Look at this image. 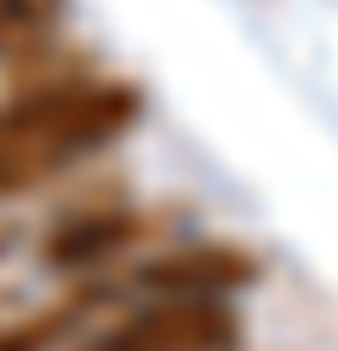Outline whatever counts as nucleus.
<instances>
[{
  "label": "nucleus",
  "instance_id": "obj_4",
  "mask_svg": "<svg viewBox=\"0 0 338 351\" xmlns=\"http://www.w3.org/2000/svg\"><path fill=\"white\" fill-rule=\"evenodd\" d=\"M38 251H44L51 270L88 276V270H107L125 251H151V219L138 207H81V213L57 219Z\"/></svg>",
  "mask_w": 338,
  "mask_h": 351
},
{
  "label": "nucleus",
  "instance_id": "obj_5",
  "mask_svg": "<svg viewBox=\"0 0 338 351\" xmlns=\"http://www.w3.org/2000/svg\"><path fill=\"white\" fill-rule=\"evenodd\" d=\"M94 307H101L94 289H75V295H63L51 307H38V314H19V320L0 326V351H69Z\"/></svg>",
  "mask_w": 338,
  "mask_h": 351
},
{
  "label": "nucleus",
  "instance_id": "obj_2",
  "mask_svg": "<svg viewBox=\"0 0 338 351\" xmlns=\"http://www.w3.org/2000/svg\"><path fill=\"white\" fill-rule=\"evenodd\" d=\"M244 314L220 295H151L101 332H81L69 351H238Z\"/></svg>",
  "mask_w": 338,
  "mask_h": 351
},
{
  "label": "nucleus",
  "instance_id": "obj_1",
  "mask_svg": "<svg viewBox=\"0 0 338 351\" xmlns=\"http://www.w3.org/2000/svg\"><path fill=\"white\" fill-rule=\"evenodd\" d=\"M144 95L132 82L88 75L75 63L38 69L13 63V88L0 95V201L51 189L138 125Z\"/></svg>",
  "mask_w": 338,
  "mask_h": 351
},
{
  "label": "nucleus",
  "instance_id": "obj_3",
  "mask_svg": "<svg viewBox=\"0 0 338 351\" xmlns=\"http://www.w3.org/2000/svg\"><path fill=\"white\" fill-rule=\"evenodd\" d=\"M257 251L226 245V239H182V245H151V257L132 270V289L144 295H220L232 301L238 289L257 282Z\"/></svg>",
  "mask_w": 338,
  "mask_h": 351
},
{
  "label": "nucleus",
  "instance_id": "obj_6",
  "mask_svg": "<svg viewBox=\"0 0 338 351\" xmlns=\"http://www.w3.org/2000/svg\"><path fill=\"white\" fill-rule=\"evenodd\" d=\"M63 19H69V0H0V63L13 69L38 51H51Z\"/></svg>",
  "mask_w": 338,
  "mask_h": 351
}]
</instances>
